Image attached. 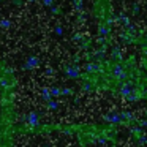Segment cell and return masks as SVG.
Wrapping results in <instances>:
<instances>
[{
	"instance_id": "3",
	"label": "cell",
	"mask_w": 147,
	"mask_h": 147,
	"mask_svg": "<svg viewBox=\"0 0 147 147\" xmlns=\"http://www.w3.org/2000/svg\"><path fill=\"white\" fill-rule=\"evenodd\" d=\"M49 108L55 109V108H57V103H55V101H49Z\"/></svg>"
},
{
	"instance_id": "5",
	"label": "cell",
	"mask_w": 147,
	"mask_h": 147,
	"mask_svg": "<svg viewBox=\"0 0 147 147\" xmlns=\"http://www.w3.org/2000/svg\"><path fill=\"white\" fill-rule=\"evenodd\" d=\"M52 3V0H45V5H51Z\"/></svg>"
},
{
	"instance_id": "4",
	"label": "cell",
	"mask_w": 147,
	"mask_h": 147,
	"mask_svg": "<svg viewBox=\"0 0 147 147\" xmlns=\"http://www.w3.org/2000/svg\"><path fill=\"white\" fill-rule=\"evenodd\" d=\"M0 26H2V27H8V26H10V22H8V21H2Z\"/></svg>"
},
{
	"instance_id": "1",
	"label": "cell",
	"mask_w": 147,
	"mask_h": 147,
	"mask_svg": "<svg viewBox=\"0 0 147 147\" xmlns=\"http://www.w3.org/2000/svg\"><path fill=\"white\" fill-rule=\"evenodd\" d=\"M38 63H40V60H38L36 57H29V59H27V63H26V67L29 68V70H32V68H33V67H36Z\"/></svg>"
},
{
	"instance_id": "2",
	"label": "cell",
	"mask_w": 147,
	"mask_h": 147,
	"mask_svg": "<svg viewBox=\"0 0 147 147\" xmlns=\"http://www.w3.org/2000/svg\"><path fill=\"white\" fill-rule=\"evenodd\" d=\"M27 122H29L30 125H38L40 123V119H38V114H35V112H32V114L27 117Z\"/></svg>"
}]
</instances>
